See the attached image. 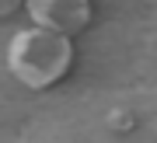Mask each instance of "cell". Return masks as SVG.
I'll return each instance as SVG.
<instances>
[{"instance_id": "2", "label": "cell", "mask_w": 157, "mask_h": 143, "mask_svg": "<svg viewBox=\"0 0 157 143\" xmlns=\"http://www.w3.org/2000/svg\"><path fill=\"white\" fill-rule=\"evenodd\" d=\"M35 28H49L56 35H80L84 28L94 21V4L91 0H25Z\"/></svg>"}, {"instance_id": "1", "label": "cell", "mask_w": 157, "mask_h": 143, "mask_svg": "<svg viewBox=\"0 0 157 143\" xmlns=\"http://www.w3.org/2000/svg\"><path fill=\"white\" fill-rule=\"evenodd\" d=\"M73 39L49 28H21L7 45V70L28 91H49L73 66Z\"/></svg>"}, {"instance_id": "3", "label": "cell", "mask_w": 157, "mask_h": 143, "mask_svg": "<svg viewBox=\"0 0 157 143\" xmlns=\"http://www.w3.org/2000/svg\"><path fill=\"white\" fill-rule=\"evenodd\" d=\"M17 7H25V0H0V17H11Z\"/></svg>"}]
</instances>
